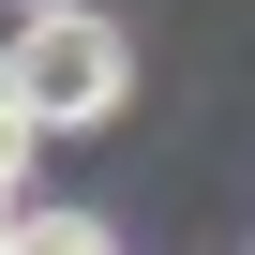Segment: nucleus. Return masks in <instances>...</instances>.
Segmentation results:
<instances>
[{
	"label": "nucleus",
	"instance_id": "5",
	"mask_svg": "<svg viewBox=\"0 0 255 255\" xmlns=\"http://www.w3.org/2000/svg\"><path fill=\"white\" fill-rule=\"evenodd\" d=\"M0 15H30V0H0Z\"/></svg>",
	"mask_w": 255,
	"mask_h": 255
},
{
	"label": "nucleus",
	"instance_id": "2",
	"mask_svg": "<svg viewBox=\"0 0 255 255\" xmlns=\"http://www.w3.org/2000/svg\"><path fill=\"white\" fill-rule=\"evenodd\" d=\"M15 255H120V225H105V210H45V195H30V210H15Z\"/></svg>",
	"mask_w": 255,
	"mask_h": 255
},
{
	"label": "nucleus",
	"instance_id": "4",
	"mask_svg": "<svg viewBox=\"0 0 255 255\" xmlns=\"http://www.w3.org/2000/svg\"><path fill=\"white\" fill-rule=\"evenodd\" d=\"M0 255H15V210H0Z\"/></svg>",
	"mask_w": 255,
	"mask_h": 255
},
{
	"label": "nucleus",
	"instance_id": "3",
	"mask_svg": "<svg viewBox=\"0 0 255 255\" xmlns=\"http://www.w3.org/2000/svg\"><path fill=\"white\" fill-rule=\"evenodd\" d=\"M30 135H45V120H30L15 90H0V210H30Z\"/></svg>",
	"mask_w": 255,
	"mask_h": 255
},
{
	"label": "nucleus",
	"instance_id": "1",
	"mask_svg": "<svg viewBox=\"0 0 255 255\" xmlns=\"http://www.w3.org/2000/svg\"><path fill=\"white\" fill-rule=\"evenodd\" d=\"M0 90H15L45 135H90V120H120V105H135V30H120V15H90V0H30V15H15V45H0Z\"/></svg>",
	"mask_w": 255,
	"mask_h": 255
}]
</instances>
